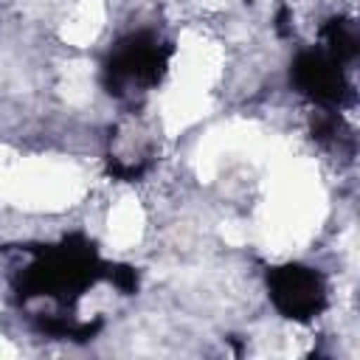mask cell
Returning <instances> with one entry per match:
<instances>
[{
  "mask_svg": "<svg viewBox=\"0 0 360 360\" xmlns=\"http://www.w3.org/2000/svg\"><path fill=\"white\" fill-rule=\"evenodd\" d=\"M211 110V98H208V90H197V87H188V84H180L174 82V87L163 96V104H160V118H163V127L169 135L191 127L197 118H202L205 112Z\"/></svg>",
  "mask_w": 360,
  "mask_h": 360,
  "instance_id": "4",
  "label": "cell"
},
{
  "mask_svg": "<svg viewBox=\"0 0 360 360\" xmlns=\"http://www.w3.org/2000/svg\"><path fill=\"white\" fill-rule=\"evenodd\" d=\"M177 45H180L177 48V65H174L177 82L197 87V90H208L219 79V70H222L219 45L211 42L200 31H183Z\"/></svg>",
  "mask_w": 360,
  "mask_h": 360,
  "instance_id": "3",
  "label": "cell"
},
{
  "mask_svg": "<svg viewBox=\"0 0 360 360\" xmlns=\"http://www.w3.org/2000/svg\"><path fill=\"white\" fill-rule=\"evenodd\" d=\"M90 76H93V65H87V62L65 65L62 96L68 98V104H84L90 98Z\"/></svg>",
  "mask_w": 360,
  "mask_h": 360,
  "instance_id": "7",
  "label": "cell"
},
{
  "mask_svg": "<svg viewBox=\"0 0 360 360\" xmlns=\"http://www.w3.org/2000/svg\"><path fill=\"white\" fill-rule=\"evenodd\" d=\"M3 357H17V349H14V346L0 335V360H3Z\"/></svg>",
  "mask_w": 360,
  "mask_h": 360,
  "instance_id": "11",
  "label": "cell"
},
{
  "mask_svg": "<svg viewBox=\"0 0 360 360\" xmlns=\"http://www.w3.org/2000/svg\"><path fill=\"white\" fill-rule=\"evenodd\" d=\"M84 194V174L68 160L31 158L14 163L8 197L28 211H62Z\"/></svg>",
  "mask_w": 360,
  "mask_h": 360,
  "instance_id": "2",
  "label": "cell"
},
{
  "mask_svg": "<svg viewBox=\"0 0 360 360\" xmlns=\"http://www.w3.org/2000/svg\"><path fill=\"white\" fill-rule=\"evenodd\" d=\"M219 233H222V239H225L228 245H245V242H248V231H245V225H239V222H222Z\"/></svg>",
  "mask_w": 360,
  "mask_h": 360,
  "instance_id": "9",
  "label": "cell"
},
{
  "mask_svg": "<svg viewBox=\"0 0 360 360\" xmlns=\"http://www.w3.org/2000/svg\"><path fill=\"white\" fill-rule=\"evenodd\" d=\"M104 17H107L104 0H79L76 8H73V14L65 20V25H62L59 34H62V39L68 45L84 48V45H90L101 34Z\"/></svg>",
  "mask_w": 360,
  "mask_h": 360,
  "instance_id": "5",
  "label": "cell"
},
{
  "mask_svg": "<svg viewBox=\"0 0 360 360\" xmlns=\"http://www.w3.org/2000/svg\"><path fill=\"white\" fill-rule=\"evenodd\" d=\"M107 233H110V245L115 250H127L132 245L141 242L143 233V208L135 197H124L115 202V208L110 211V222H107Z\"/></svg>",
  "mask_w": 360,
  "mask_h": 360,
  "instance_id": "6",
  "label": "cell"
},
{
  "mask_svg": "<svg viewBox=\"0 0 360 360\" xmlns=\"http://www.w3.org/2000/svg\"><path fill=\"white\" fill-rule=\"evenodd\" d=\"M11 169H14L11 158L6 155V149H0V200H6V197H8V180H11Z\"/></svg>",
  "mask_w": 360,
  "mask_h": 360,
  "instance_id": "10",
  "label": "cell"
},
{
  "mask_svg": "<svg viewBox=\"0 0 360 360\" xmlns=\"http://www.w3.org/2000/svg\"><path fill=\"white\" fill-rule=\"evenodd\" d=\"M110 304V292L101 287V290H93L90 295H84L82 298V315L87 318V315H96L98 309H104Z\"/></svg>",
  "mask_w": 360,
  "mask_h": 360,
  "instance_id": "8",
  "label": "cell"
},
{
  "mask_svg": "<svg viewBox=\"0 0 360 360\" xmlns=\"http://www.w3.org/2000/svg\"><path fill=\"white\" fill-rule=\"evenodd\" d=\"M326 211L318 172L309 163L278 160L267 186V205L262 214L264 248L273 253L298 250L321 228Z\"/></svg>",
  "mask_w": 360,
  "mask_h": 360,
  "instance_id": "1",
  "label": "cell"
},
{
  "mask_svg": "<svg viewBox=\"0 0 360 360\" xmlns=\"http://www.w3.org/2000/svg\"><path fill=\"white\" fill-rule=\"evenodd\" d=\"M200 6H205V8H219V6H225L228 0H197Z\"/></svg>",
  "mask_w": 360,
  "mask_h": 360,
  "instance_id": "12",
  "label": "cell"
}]
</instances>
